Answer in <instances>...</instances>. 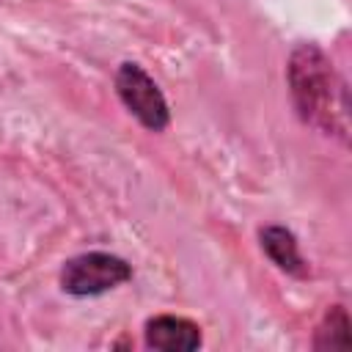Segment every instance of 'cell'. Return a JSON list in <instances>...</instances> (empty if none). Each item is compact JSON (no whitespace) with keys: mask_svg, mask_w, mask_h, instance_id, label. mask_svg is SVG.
I'll return each mask as SVG.
<instances>
[{"mask_svg":"<svg viewBox=\"0 0 352 352\" xmlns=\"http://www.w3.org/2000/svg\"><path fill=\"white\" fill-rule=\"evenodd\" d=\"M116 94L121 104L148 129V132H162L170 124V110L168 102L154 82V77L135 60H124L116 69Z\"/></svg>","mask_w":352,"mask_h":352,"instance_id":"obj_3","label":"cell"},{"mask_svg":"<svg viewBox=\"0 0 352 352\" xmlns=\"http://www.w3.org/2000/svg\"><path fill=\"white\" fill-rule=\"evenodd\" d=\"M146 346L160 349V352H192L201 346V327L192 319L173 316V314H160L146 322Z\"/></svg>","mask_w":352,"mask_h":352,"instance_id":"obj_4","label":"cell"},{"mask_svg":"<svg viewBox=\"0 0 352 352\" xmlns=\"http://www.w3.org/2000/svg\"><path fill=\"white\" fill-rule=\"evenodd\" d=\"M349 314L344 305H330L324 319L319 322L316 333H314V346L316 349H338V346H349L352 336H349Z\"/></svg>","mask_w":352,"mask_h":352,"instance_id":"obj_6","label":"cell"},{"mask_svg":"<svg viewBox=\"0 0 352 352\" xmlns=\"http://www.w3.org/2000/svg\"><path fill=\"white\" fill-rule=\"evenodd\" d=\"M132 278V264L116 253L91 250L72 256L60 267V289L72 297H96Z\"/></svg>","mask_w":352,"mask_h":352,"instance_id":"obj_2","label":"cell"},{"mask_svg":"<svg viewBox=\"0 0 352 352\" xmlns=\"http://www.w3.org/2000/svg\"><path fill=\"white\" fill-rule=\"evenodd\" d=\"M289 94L297 116L314 129L346 140L349 102L346 85L333 69V60L316 44H297L286 66Z\"/></svg>","mask_w":352,"mask_h":352,"instance_id":"obj_1","label":"cell"},{"mask_svg":"<svg viewBox=\"0 0 352 352\" xmlns=\"http://www.w3.org/2000/svg\"><path fill=\"white\" fill-rule=\"evenodd\" d=\"M258 239H261V250L270 256V261L278 270H283L286 275H294V278H305L308 275V261L302 258L297 236L289 228L267 226V228L258 231Z\"/></svg>","mask_w":352,"mask_h":352,"instance_id":"obj_5","label":"cell"}]
</instances>
